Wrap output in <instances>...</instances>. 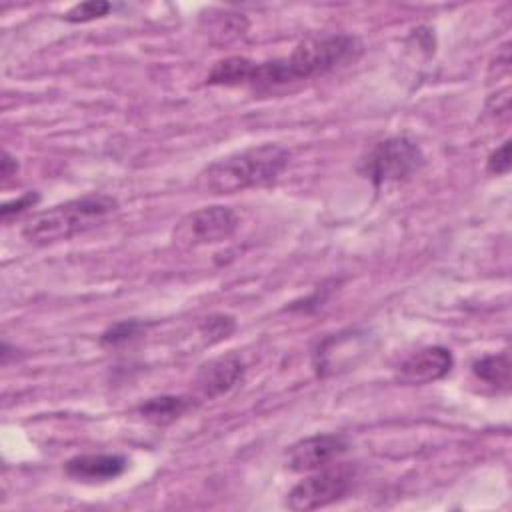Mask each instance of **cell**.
<instances>
[{
	"label": "cell",
	"mask_w": 512,
	"mask_h": 512,
	"mask_svg": "<svg viewBox=\"0 0 512 512\" xmlns=\"http://www.w3.org/2000/svg\"><path fill=\"white\" fill-rule=\"evenodd\" d=\"M146 322L142 320H136V318H130V320H120L112 326H108L102 336H100V344L102 346H120V344H126L130 342L132 338H136L140 332L146 330Z\"/></svg>",
	"instance_id": "cell-16"
},
{
	"label": "cell",
	"mask_w": 512,
	"mask_h": 512,
	"mask_svg": "<svg viewBox=\"0 0 512 512\" xmlns=\"http://www.w3.org/2000/svg\"><path fill=\"white\" fill-rule=\"evenodd\" d=\"M510 356L508 352L502 354H488L478 358L472 364V372L478 380H482L488 386L500 388V390H508L510 386Z\"/></svg>",
	"instance_id": "cell-14"
},
{
	"label": "cell",
	"mask_w": 512,
	"mask_h": 512,
	"mask_svg": "<svg viewBox=\"0 0 512 512\" xmlns=\"http://www.w3.org/2000/svg\"><path fill=\"white\" fill-rule=\"evenodd\" d=\"M198 330L206 344H216L226 340L236 330V320L228 314H210L202 318Z\"/></svg>",
	"instance_id": "cell-15"
},
{
	"label": "cell",
	"mask_w": 512,
	"mask_h": 512,
	"mask_svg": "<svg viewBox=\"0 0 512 512\" xmlns=\"http://www.w3.org/2000/svg\"><path fill=\"white\" fill-rule=\"evenodd\" d=\"M254 60L244 56H228L224 60H218L212 70L206 76L208 84L214 86H240L250 82Z\"/></svg>",
	"instance_id": "cell-13"
},
{
	"label": "cell",
	"mask_w": 512,
	"mask_h": 512,
	"mask_svg": "<svg viewBox=\"0 0 512 512\" xmlns=\"http://www.w3.org/2000/svg\"><path fill=\"white\" fill-rule=\"evenodd\" d=\"M424 166L420 146L408 136H388L368 148L358 164V172L374 188L402 184Z\"/></svg>",
	"instance_id": "cell-4"
},
{
	"label": "cell",
	"mask_w": 512,
	"mask_h": 512,
	"mask_svg": "<svg viewBox=\"0 0 512 512\" xmlns=\"http://www.w3.org/2000/svg\"><path fill=\"white\" fill-rule=\"evenodd\" d=\"M452 352L444 346H426L408 354L396 366V380L404 386H422L442 380L452 370Z\"/></svg>",
	"instance_id": "cell-9"
},
{
	"label": "cell",
	"mask_w": 512,
	"mask_h": 512,
	"mask_svg": "<svg viewBox=\"0 0 512 512\" xmlns=\"http://www.w3.org/2000/svg\"><path fill=\"white\" fill-rule=\"evenodd\" d=\"M128 468V458L122 454L98 452L78 454L64 464V472L78 482H110L122 476Z\"/></svg>",
	"instance_id": "cell-10"
},
{
	"label": "cell",
	"mask_w": 512,
	"mask_h": 512,
	"mask_svg": "<svg viewBox=\"0 0 512 512\" xmlns=\"http://www.w3.org/2000/svg\"><path fill=\"white\" fill-rule=\"evenodd\" d=\"M110 8L112 6L104 0H88V2L74 4L62 18L72 24H82V22H90V20L106 16L110 12Z\"/></svg>",
	"instance_id": "cell-17"
},
{
	"label": "cell",
	"mask_w": 512,
	"mask_h": 512,
	"mask_svg": "<svg viewBox=\"0 0 512 512\" xmlns=\"http://www.w3.org/2000/svg\"><path fill=\"white\" fill-rule=\"evenodd\" d=\"M486 168L494 176H504L510 170V140H504L490 156L486 162Z\"/></svg>",
	"instance_id": "cell-19"
},
{
	"label": "cell",
	"mask_w": 512,
	"mask_h": 512,
	"mask_svg": "<svg viewBox=\"0 0 512 512\" xmlns=\"http://www.w3.org/2000/svg\"><path fill=\"white\" fill-rule=\"evenodd\" d=\"M290 162V152L280 144H258L214 160L202 172V184L212 194H236L248 188L274 184Z\"/></svg>",
	"instance_id": "cell-2"
},
{
	"label": "cell",
	"mask_w": 512,
	"mask_h": 512,
	"mask_svg": "<svg viewBox=\"0 0 512 512\" xmlns=\"http://www.w3.org/2000/svg\"><path fill=\"white\" fill-rule=\"evenodd\" d=\"M238 214L228 206H206L184 214L172 230L178 248L190 250L228 240L238 230Z\"/></svg>",
	"instance_id": "cell-6"
},
{
	"label": "cell",
	"mask_w": 512,
	"mask_h": 512,
	"mask_svg": "<svg viewBox=\"0 0 512 512\" xmlns=\"http://www.w3.org/2000/svg\"><path fill=\"white\" fill-rule=\"evenodd\" d=\"M368 352V334L346 330L322 340L314 352V370L326 378L340 370L354 368Z\"/></svg>",
	"instance_id": "cell-7"
},
{
	"label": "cell",
	"mask_w": 512,
	"mask_h": 512,
	"mask_svg": "<svg viewBox=\"0 0 512 512\" xmlns=\"http://www.w3.org/2000/svg\"><path fill=\"white\" fill-rule=\"evenodd\" d=\"M118 210V200L110 194H86L34 214L22 228L24 240L48 246L70 240L92 230Z\"/></svg>",
	"instance_id": "cell-3"
},
{
	"label": "cell",
	"mask_w": 512,
	"mask_h": 512,
	"mask_svg": "<svg viewBox=\"0 0 512 512\" xmlns=\"http://www.w3.org/2000/svg\"><path fill=\"white\" fill-rule=\"evenodd\" d=\"M348 450V442L342 434H314L294 442L286 450V468L292 472H314L330 466Z\"/></svg>",
	"instance_id": "cell-8"
},
{
	"label": "cell",
	"mask_w": 512,
	"mask_h": 512,
	"mask_svg": "<svg viewBox=\"0 0 512 512\" xmlns=\"http://www.w3.org/2000/svg\"><path fill=\"white\" fill-rule=\"evenodd\" d=\"M16 170H18V160L8 150H4L2 158H0V176L6 180L10 176H14Z\"/></svg>",
	"instance_id": "cell-20"
},
{
	"label": "cell",
	"mask_w": 512,
	"mask_h": 512,
	"mask_svg": "<svg viewBox=\"0 0 512 512\" xmlns=\"http://www.w3.org/2000/svg\"><path fill=\"white\" fill-rule=\"evenodd\" d=\"M192 406V400L186 398V396H172V394H166V396H156V398H150L146 402H142L138 406V414L152 422V424H170L174 420H178L184 412H188Z\"/></svg>",
	"instance_id": "cell-12"
},
{
	"label": "cell",
	"mask_w": 512,
	"mask_h": 512,
	"mask_svg": "<svg viewBox=\"0 0 512 512\" xmlns=\"http://www.w3.org/2000/svg\"><path fill=\"white\" fill-rule=\"evenodd\" d=\"M360 54L362 42L352 34L312 36L296 44V48L284 58L256 62L252 86L274 88L290 82L310 80L346 62H354Z\"/></svg>",
	"instance_id": "cell-1"
},
{
	"label": "cell",
	"mask_w": 512,
	"mask_h": 512,
	"mask_svg": "<svg viewBox=\"0 0 512 512\" xmlns=\"http://www.w3.org/2000/svg\"><path fill=\"white\" fill-rule=\"evenodd\" d=\"M38 202H40V194H38V192H34V190L24 192L22 196H18V198H14V200L2 204V208H0V218L6 222L8 218L18 216V214L26 212L28 208H34Z\"/></svg>",
	"instance_id": "cell-18"
},
{
	"label": "cell",
	"mask_w": 512,
	"mask_h": 512,
	"mask_svg": "<svg viewBox=\"0 0 512 512\" xmlns=\"http://www.w3.org/2000/svg\"><path fill=\"white\" fill-rule=\"evenodd\" d=\"M354 472L350 466L338 464V466H324L320 470H314L310 476L294 484L286 498L284 506L290 510H316L330 506L344 498L352 486Z\"/></svg>",
	"instance_id": "cell-5"
},
{
	"label": "cell",
	"mask_w": 512,
	"mask_h": 512,
	"mask_svg": "<svg viewBox=\"0 0 512 512\" xmlns=\"http://www.w3.org/2000/svg\"><path fill=\"white\" fill-rule=\"evenodd\" d=\"M244 378V362L236 354L218 356L200 366L196 374V386L206 398L226 394Z\"/></svg>",
	"instance_id": "cell-11"
}]
</instances>
